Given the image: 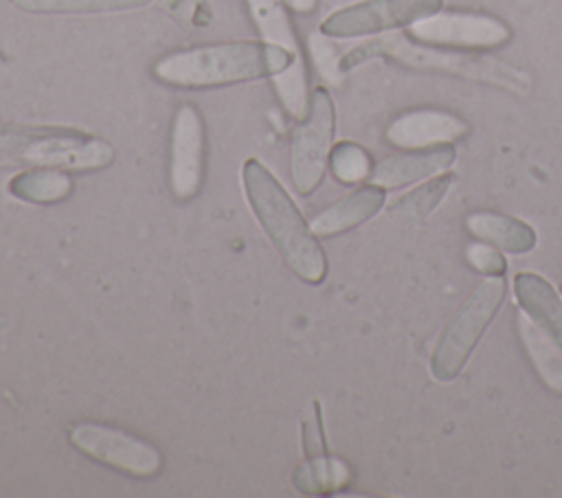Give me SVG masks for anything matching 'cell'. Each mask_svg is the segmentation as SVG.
I'll use <instances>...</instances> for the list:
<instances>
[{"mask_svg":"<svg viewBox=\"0 0 562 498\" xmlns=\"http://www.w3.org/2000/svg\"><path fill=\"white\" fill-rule=\"evenodd\" d=\"M373 57H384L397 61L413 70L441 72L450 77H461L468 81H479L487 86H496L501 90H509L516 94H529L531 79L520 68L501 61L487 55H470L457 50L432 48L428 44H417L413 37L404 33L380 35L375 39L362 42L340 57V70H351Z\"/></svg>","mask_w":562,"mask_h":498,"instance_id":"7a4b0ae2","label":"cell"},{"mask_svg":"<svg viewBox=\"0 0 562 498\" xmlns=\"http://www.w3.org/2000/svg\"><path fill=\"white\" fill-rule=\"evenodd\" d=\"M246 197L285 263L307 283H321L327 259L301 211L281 182L255 158L241 167Z\"/></svg>","mask_w":562,"mask_h":498,"instance_id":"3957f363","label":"cell"},{"mask_svg":"<svg viewBox=\"0 0 562 498\" xmlns=\"http://www.w3.org/2000/svg\"><path fill=\"white\" fill-rule=\"evenodd\" d=\"M468 132V123L454 114L437 110H417L397 116L386 127V140L402 149H424L457 140Z\"/></svg>","mask_w":562,"mask_h":498,"instance_id":"8fae6325","label":"cell"},{"mask_svg":"<svg viewBox=\"0 0 562 498\" xmlns=\"http://www.w3.org/2000/svg\"><path fill=\"white\" fill-rule=\"evenodd\" d=\"M154 0H11L29 13H108L147 7Z\"/></svg>","mask_w":562,"mask_h":498,"instance_id":"44dd1931","label":"cell"},{"mask_svg":"<svg viewBox=\"0 0 562 498\" xmlns=\"http://www.w3.org/2000/svg\"><path fill=\"white\" fill-rule=\"evenodd\" d=\"M283 4L296 13H312L318 7V0H283Z\"/></svg>","mask_w":562,"mask_h":498,"instance_id":"484cf974","label":"cell"},{"mask_svg":"<svg viewBox=\"0 0 562 498\" xmlns=\"http://www.w3.org/2000/svg\"><path fill=\"white\" fill-rule=\"evenodd\" d=\"M277 92L285 105V110L294 118H303L307 114L310 101H307V77H305V66L303 59L290 64L281 75L274 77Z\"/></svg>","mask_w":562,"mask_h":498,"instance_id":"603a6c76","label":"cell"},{"mask_svg":"<svg viewBox=\"0 0 562 498\" xmlns=\"http://www.w3.org/2000/svg\"><path fill=\"white\" fill-rule=\"evenodd\" d=\"M516 325H518V333L525 344V351L531 364L536 366V371L540 373L542 382L551 391L562 393V349L555 347L551 336L542 331L525 312L516 316Z\"/></svg>","mask_w":562,"mask_h":498,"instance_id":"2e32d148","label":"cell"},{"mask_svg":"<svg viewBox=\"0 0 562 498\" xmlns=\"http://www.w3.org/2000/svg\"><path fill=\"white\" fill-rule=\"evenodd\" d=\"M329 169L336 180L353 184L371 176V156L364 147L345 140L329 151Z\"/></svg>","mask_w":562,"mask_h":498,"instance_id":"7402d4cb","label":"cell"},{"mask_svg":"<svg viewBox=\"0 0 562 498\" xmlns=\"http://www.w3.org/2000/svg\"><path fill=\"white\" fill-rule=\"evenodd\" d=\"M443 0H364L334 11L323 20L321 33L327 37H358L415 24L437 11Z\"/></svg>","mask_w":562,"mask_h":498,"instance_id":"ba28073f","label":"cell"},{"mask_svg":"<svg viewBox=\"0 0 562 498\" xmlns=\"http://www.w3.org/2000/svg\"><path fill=\"white\" fill-rule=\"evenodd\" d=\"M310 53H312V59H314V64L318 66L321 75H323L329 83L338 86V83H340V75H342V70H340V59L336 57V50H334V46L327 42V35H325V33H312V37H310Z\"/></svg>","mask_w":562,"mask_h":498,"instance_id":"cb8c5ba5","label":"cell"},{"mask_svg":"<svg viewBox=\"0 0 562 498\" xmlns=\"http://www.w3.org/2000/svg\"><path fill=\"white\" fill-rule=\"evenodd\" d=\"M415 39L437 46H457V48H492L501 46L512 37V31L505 22L483 13H432L411 29Z\"/></svg>","mask_w":562,"mask_h":498,"instance_id":"9c48e42d","label":"cell"},{"mask_svg":"<svg viewBox=\"0 0 562 498\" xmlns=\"http://www.w3.org/2000/svg\"><path fill=\"white\" fill-rule=\"evenodd\" d=\"M70 443L86 456L136 478H151L162 467V454L149 441L105 423H77Z\"/></svg>","mask_w":562,"mask_h":498,"instance_id":"52a82bcc","label":"cell"},{"mask_svg":"<svg viewBox=\"0 0 562 498\" xmlns=\"http://www.w3.org/2000/svg\"><path fill=\"white\" fill-rule=\"evenodd\" d=\"M454 162V147L443 143L435 145L430 149L397 154L386 160H382L371 171V184H378L382 189H397L404 184H411L415 180L435 176L446 171Z\"/></svg>","mask_w":562,"mask_h":498,"instance_id":"7c38bea8","label":"cell"},{"mask_svg":"<svg viewBox=\"0 0 562 498\" xmlns=\"http://www.w3.org/2000/svg\"><path fill=\"white\" fill-rule=\"evenodd\" d=\"M503 276H490L468 294V298L459 305L437 338L430 358V373L435 380L450 382L461 373L465 360L470 358L472 349L503 303Z\"/></svg>","mask_w":562,"mask_h":498,"instance_id":"5b68a950","label":"cell"},{"mask_svg":"<svg viewBox=\"0 0 562 498\" xmlns=\"http://www.w3.org/2000/svg\"><path fill=\"white\" fill-rule=\"evenodd\" d=\"M465 228L481 241H490L505 252L525 254L536 246V233L529 224L503 213H472Z\"/></svg>","mask_w":562,"mask_h":498,"instance_id":"9a60e30c","label":"cell"},{"mask_svg":"<svg viewBox=\"0 0 562 498\" xmlns=\"http://www.w3.org/2000/svg\"><path fill=\"white\" fill-rule=\"evenodd\" d=\"M382 204H384V189L378 184H367L345 195L342 200L334 202L323 213H318L310 222V228L318 237H331L373 217L382 208Z\"/></svg>","mask_w":562,"mask_h":498,"instance_id":"4fadbf2b","label":"cell"},{"mask_svg":"<svg viewBox=\"0 0 562 498\" xmlns=\"http://www.w3.org/2000/svg\"><path fill=\"white\" fill-rule=\"evenodd\" d=\"M452 182H454V173H443V176L408 191L406 195L397 197L389 206V215L400 219V222H419V219H424L443 200V195L448 193Z\"/></svg>","mask_w":562,"mask_h":498,"instance_id":"ffe728a7","label":"cell"},{"mask_svg":"<svg viewBox=\"0 0 562 498\" xmlns=\"http://www.w3.org/2000/svg\"><path fill=\"white\" fill-rule=\"evenodd\" d=\"M468 261H470L472 268H476L479 272H483L487 276H503L505 270H507V263H505L503 254L496 252L487 244H472L468 248Z\"/></svg>","mask_w":562,"mask_h":498,"instance_id":"d4e9b609","label":"cell"},{"mask_svg":"<svg viewBox=\"0 0 562 498\" xmlns=\"http://www.w3.org/2000/svg\"><path fill=\"white\" fill-rule=\"evenodd\" d=\"M303 57L270 42L206 44L165 55L154 77L176 88H215L281 75Z\"/></svg>","mask_w":562,"mask_h":498,"instance_id":"6da1fadb","label":"cell"},{"mask_svg":"<svg viewBox=\"0 0 562 498\" xmlns=\"http://www.w3.org/2000/svg\"><path fill=\"white\" fill-rule=\"evenodd\" d=\"M252 22L257 24L259 33L270 44H279L296 55H301V46L294 33V26L288 18V7L283 0H246Z\"/></svg>","mask_w":562,"mask_h":498,"instance_id":"d6986e66","label":"cell"},{"mask_svg":"<svg viewBox=\"0 0 562 498\" xmlns=\"http://www.w3.org/2000/svg\"><path fill=\"white\" fill-rule=\"evenodd\" d=\"M75 189L72 176L66 173V169H53V167H35L31 171L18 173L9 182V191L33 204H53L66 200Z\"/></svg>","mask_w":562,"mask_h":498,"instance_id":"e0dca14e","label":"cell"},{"mask_svg":"<svg viewBox=\"0 0 562 498\" xmlns=\"http://www.w3.org/2000/svg\"><path fill=\"white\" fill-rule=\"evenodd\" d=\"M334 125L336 114L329 92L325 88H314L310 94L307 114L301 118L290 149L292 182L301 195H310L325 176Z\"/></svg>","mask_w":562,"mask_h":498,"instance_id":"8992f818","label":"cell"},{"mask_svg":"<svg viewBox=\"0 0 562 498\" xmlns=\"http://www.w3.org/2000/svg\"><path fill=\"white\" fill-rule=\"evenodd\" d=\"M351 480V469L340 459L325 452L307 456L303 465L292 474V483L303 494H329L345 487Z\"/></svg>","mask_w":562,"mask_h":498,"instance_id":"ac0fdd59","label":"cell"},{"mask_svg":"<svg viewBox=\"0 0 562 498\" xmlns=\"http://www.w3.org/2000/svg\"><path fill=\"white\" fill-rule=\"evenodd\" d=\"M514 292L527 314L544 327V331L562 349V298L549 281L533 272H520L514 279Z\"/></svg>","mask_w":562,"mask_h":498,"instance_id":"5bb4252c","label":"cell"},{"mask_svg":"<svg viewBox=\"0 0 562 498\" xmlns=\"http://www.w3.org/2000/svg\"><path fill=\"white\" fill-rule=\"evenodd\" d=\"M204 180V123L200 112L184 103L178 107L171 127L169 186L176 200L187 202L198 195Z\"/></svg>","mask_w":562,"mask_h":498,"instance_id":"30bf717a","label":"cell"},{"mask_svg":"<svg viewBox=\"0 0 562 498\" xmlns=\"http://www.w3.org/2000/svg\"><path fill=\"white\" fill-rule=\"evenodd\" d=\"M0 160L66 171H94L114 160V147L99 136L68 127L0 125Z\"/></svg>","mask_w":562,"mask_h":498,"instance_id":"277c9868","label":"cell"}]
</instances>
